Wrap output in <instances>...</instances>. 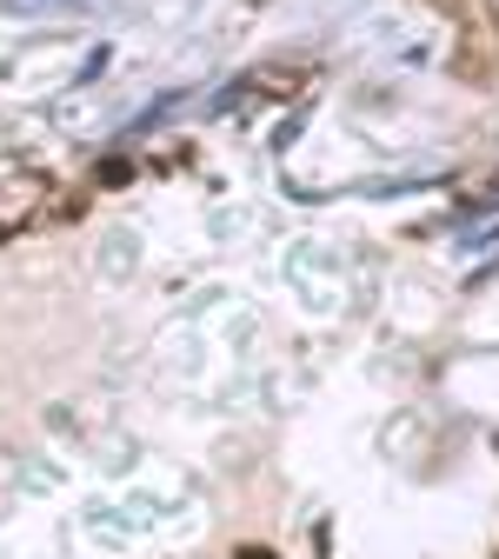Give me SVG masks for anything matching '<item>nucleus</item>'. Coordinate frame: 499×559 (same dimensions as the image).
Masks as SVG:
<instances>
[{"label": "nucleus", "instance_id": "f257e3e1", "mask_svg": "<svg viewBox=\"0 0 499 559\" xmlns=\"http://www.w3.org/2000/svg\"><path fill=\"white\" fill-rule=\"evenodd\" d=\"M8 14H34V8H107V0H0Z\"/></svg>", "mask_w": 499, "mask_h": 559}]
</instances>
